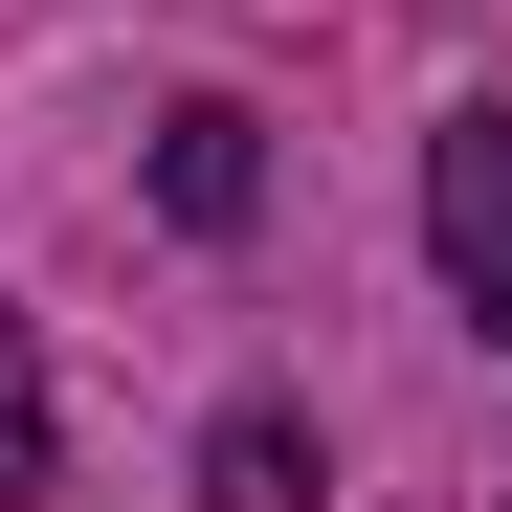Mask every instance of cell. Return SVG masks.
Here are the masks:
<instances>
[{
    "mask_svg": "<svg viewBox=\"0 0 512 512\" xmlns=\"http://www.w3.org/2000/svg\"><path fill=\"white\" fill-rule=\"evenodd\" d=\"M423 245H446L468 334L512 357V90H490V112H446V156H423Z\"/></svg>",
    "mask_w": 512,
    "mask_h": 512,
    "instance_id": "obj_1",
    "label": "cell"
},
{
    "mask_svg": "<svg viewBox=\"0 0 512 512\" xmlns=\"http://www.w3.org/2000/svg\"><path fill=\"white\" fill-rule=\"evenodd\" d=\"M201 512H312V423H290V401H223V446H201Z\"/></svg>",
    "mask_w": 512,
    "mask_h": 512,
    "instance_id": "obj_2",
    "label": "cell"
},
{
    "mask_svg": "<svg viewBox=\"0 0 512 512\" xmlns=\"http://www.w3.org/2000/svg\"><path fill=\"white\" fill-rule=\"evenodd\" d=\"M156 201H179V223H245V201H268V156H245V112H179V134H156Z\"/></svg>",
    "mask_w": 512,
    "mask_h": 512,
    "instance_id": "obj_3",
    "label": "cell"
},
{
    "mask_svg": "<svg viewBox=\"0 0 512 512\" xmlns=\"http://www.w3.org/2000/svg\"><path fill=\"white\" fill-rule=\"evenodd\" d=\"M0 512H45V357H23V312H0Z\"/></svg>",
    "mask_w": 512,
    "mask_h": 512,
    "instance_id": "obj_4",
    "label": "cell"
}]
</instances>
